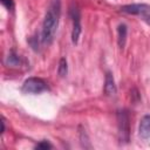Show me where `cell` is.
<instances>
[{
	"instance_id": "obj_10",
	"label": "cell",
	"mask_w": 150,
	"mask_h": 150,
	"mask_svg": "<svg viewBox=\"0 0 150 150\" xmlns=\"http://www.w3.org/2000/svg\"><path fill=\"white\" fill-rule=\"evenodd\" d=\"M68 73V63H67V60L64 57H62L59 62V67H57V74L61 76V77H64Z\"/></svg>"
},
{
	"instance_id": "obj_6",
	"label": "cell",
	"mask_w": 150,
	"mask_h": 150,
	"mask_svg": "<svg viewBox=\"0 0 150 150\" xmlns=\"http://www.w3.org/2000/svg\"><path fill=\"white\" fill-rule=\"evenodd\" d=\"M103 91H104V94L108 95V96H112V95H115L116 91H117L114 76H112V74H111L110 71H107V73H105V80H104Z\"/></svg>"
},
{
	"instance_id": "obj_4",
	"label": "cell",
	"mask_w": 150,
	"mask_h": 150,
	"mask_svg": "<svg viewBox=\"0 0 150 150\" xmlns=\"http://www.w3.org/2000/svg\"><path fill=\"white\" fill-rule=\"evenodd\" d=\"M46 90H48V84L45 80L40 77H28L27 80H25L21 87L22 93L32 94V95H38Z\"/></svg>"
},
{
	"instance_id": "obj_8",
	"label": "cell",
	"mask_w": 150,
	"mask_h": 150,
	"mask_svg": "<svg viewBox=\"0 0 150 150\" xmlns=\"http://www.w3.org/2000/svg\"><path fill=\"white\" fill-rule=\"evenodd\" d=\"M23 62H25V60L19 54H16L14 50L9 52L8 55L6 56V60H5V63L8 67H20L23 64Z\"/></svg>"
},
{
	"instance_id": "obj_3",
	"label": "cell",
	"mask_w": 150,
	"mask_h": 150,
	"mask_svg": "<svg viewBox=\"0 0 150 150\" xmlns=\"http://www.w3.org/2000/svg\"><path fill=\"white\" fill-rule=\"evenodd\" d=\"M121 12L139 16L144 22L150 25V5L148 4H129L121 7Z\"/></svg>"
},
{
	"instance_id": "obj_13",
	"label": "cell",
	"mask_w": 150,
	"mask_h": 150,
	"mask_svg": "<svg viewBox=\"0 0 150 150\" xmlns=\"http://www.w3.org/2000/svg\"><path fill=\"white\" fill-rule=\"evenodd\" d=\"M4 131H5V120L2 118L1 120V134H4Z\"/></svg>"
},
{
	"instance_id": "obj_9",
	"label": "cell",
	"mask_w": 150,
	"mask_h": 150,
	"mask_svg": "<svg viewBox=\"0 0 150 150\" xmlns=\"http://www.w3.org/2000/svg\"><path fill=\"white\" fill-rule=\"evenodd\" d=\"M127 34H128V27L125 23H120L117 27V43L120 48H123L127 41Z\"/></svg>"
},
{
	"instance_id": "obj_2",
	"label": "cell",
	"mask_w": 150,
	"mask_h": 150,
	"mask_svg": "<svg viewBox=\"0 0 150 150\" xmlns=\"http://www.w3.org/2000/svg\"><path fill=\"white\" fill-rule=\"evenodd\" d=\"M118 139L121 143H128L130 139V118L127 110L117 111Z\"/></svg>"
},
{
	"instance_id": "obj_12",
	"label": "cell",
	"mask_w": 150,
	"mask_h": 150,
	"mask_svg": "<svg viewBox=\"0 0 150 150\" xmlns=\"http://www.w3.org/2000/svg\"><path fill=\"white\" fill-rule=\"evenodd\" d=\"M1 1V4L8 9V11H13V8H14V2H13V0H0Z\"/></svg>"
},
{
	"instance_id": "obj_1",
	"label": "cell",
	"mask_w": 150,
	"mask_h": 150,
	"mask_svg": "<svg viewBox=\"0 0 150 150\" xmlns=\"http://www.w3.org/2000/svg\"><path fill=\"white\" fill-rule=\"evenodd\" d=\"M60 0H54L46 12L41 29V42L46 46H49L55 39L60 19Z\"/></svg>"
},
{
	"instance_id": "obj_11",
	"label": "cell",
	"mask_w": 150,
	"mask_h": 150,
	"mask_svg": "<svg viewBox=\"0 0 150 150\" xmlns=\"http://www.w3.org/2000/svg\"><path fill=\"white\" fill-rule=\"evenodd\" d=\"M36 149H50V148H53V145L48 142V141H41L40 143H38L36 144V146H35Z\"/></svg>"
},
{
	"instance_id": "obj_7",
	"label": "cell",
	"mask_w": 150,
	"mask_h": 150,
	"mask_svg": "<svg viewBox=\"0 0 150 150\" xmlns=\"http://www.w3.org/2000/svg\"><path fill=\"white\" fill-rule=\"evenodd\" d=\"M138 134L142 138H150V115H144L139 121Z\"/></svg>"
},
{
	"instance_id": "obj_5",
	"label": "cell",
	"mask_w": 150,
	"mask_h": 150,
	"mask_svg": "<svg viewBox=\"0 0 150 150\" xmlns=\"http://www.w3.org/2000/svg\"><path fill=\"white\" fill-rule=\"evenodd\" d=\"M70 18H71V23H73V28H71V42L73 45H77L79 40H80V35L82 32V26H81V14H80V9L76 6H71L70 11H69Z\"/></svg>"
}]
</instances>
